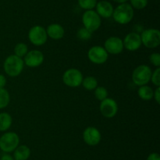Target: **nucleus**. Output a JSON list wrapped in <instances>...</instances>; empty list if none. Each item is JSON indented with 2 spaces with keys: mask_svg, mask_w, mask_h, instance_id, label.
I'll return each instance as SVG.
<instances>
[{
  "mask_svg": "<svg viewBox=\"0 0 160 160\" xmlns=\"http://www.w3.org/2000/svg\"><path fill=\"white\" fill-rule=\"evenodd\" d=\"M134 16V9L128 3L119 4L114 8L112 18L119 24L125 25L133 20Z\"/></svg>",
  "mask_w": 160,
  "mask_h": 160,
  "instance_id": "nucleus-1",
  "label": "nucleus"
},
{
  "mask_svg": "<svg viewBox=\"0 0 160 160\" xmlns=\"http://www.w3.org/2000/svg\"><path fill=\"white\" fill-rule=\"evenodd\" d=\"M24 67L23 58H20L16 55H9L3 63V69L5 73L9 76L17 77L22 73Z\"/></svg>",
  "mask_w": 160,
  "mask_h": 160,
  "instance_id": "nucleus-2",
  "label": "nucleus"
},
{
  "mask_svg": "<svg viewBox=\"0 0 160 160\" xmlns=\"http://www.w3.org/2000/svg\"><path fill=\"white\" fill-rule=\"evenodd\" d=\"M151 67L146 64H141L134 69L132 72V81L136 86H142L148 85L152 75Z\"/></svg>",
  "mask_w": 160,
  "mask_h": 160,
  "instance_id": "nucleus-3",
  "label": "nucleus"
},
{
  "mask_svg": "<svg viewBox=\"0 0 160 160\" xmlns=\"http://www.w3.org/2000/svg\"><path fill=\"white\" fill-rule=\"evenodd\" d=\"M20 144L19 135L15 132H6L0 136V149L4 153H11Z\"/></svg>",
  "mask_w": 160,
  "mask_h": 160,
  "instance_id": "nucleus-4",
  "label": "nucleus"
},
{
  "mask_svg": "<svg viewBox=\"0 0 160 160\" xmlns=\"http://www.w3.org/2000/svg\"><path fill=\"white\" fill-rule=\"evenodd\" d=\"M141 35L142 45L146 48L154 49L160 45V31L156 28H148L142 31Z\"/></svg>",
  "mask_w": 160,
  "mask_h": 160,
  "instance_id": "nucleus-5",
  "label": "nucleus"
},
{
  "mask_svg": "<svg viewBox=\"0 0 160 160\" xmlns=\"http://www.w3.org/2000/svg\"><path fill=\"white\" fill-rule=\"evenodd\" d=\"M82 24L84 28H87L88 31L93 33L100 28L102 19L94 9L85 10L82 15Z\"/></svg>",
  "mask_w": 160,
  "mask_h": 160,
  "instance_id": "nucleus-6",
  "label": "nucleus"
},
{
  "mask_svg": "<svg viewBox=\"0 0 160 160\" xmlns=\"http://www.w3.org/2000/svg\"><path fill=\"white\" fill-rule=\"evenodd\" d=\"M84 78L83 74L78 68L71 67L65 71L62 75V82L66 86L71 88H77L82 83Z\"/></svg>",
  "mask_w": 160,
  "mask_h": 160,
  "instance_id": "nucleus-7",
  "label": "nucleus"
},
{
  "mask_svg": "<svg viewBox=\"0 0 160 160\" xmlns=\"http://www.w3.org/2000/svg\"><path fill=\"white\" fill-rule=\"evenodd\" d=\"M28 39L36 46H41L46 43L48 40L46 30L41 25L33 26L28 32Z\"/></svg>",
  "mask_w": 160,
  "mask_h": 160,
  "instance_id": "nucleus-8",
  "label": "nucleus"
},
{
  "mask_svg": "<svg viewBox=\"0 0 160 160\" xmlns=\"http://www.w3.org/2000/svg\"><path fill=\"white\" fill-rule=\"evenodd\" d=\"M88 57L92 63L95 64H102L107 61L109 53L101 45H94L88 51Z\"/></svg>",
  "mask_w": 160,
  "mask_h": 160,
  "instance_id": "nucleus-9",
  "label": "nucleus"
},
{
  "mask_svg": "<svg viewBox=\"0 0 160 160\" xmlns=\"http://www.w3.org/2000/svg\"><path fill=\"white\" fill-rule=\"evenodd\" d=\"M100 112L107 119H112L118 112V104L114 99L107 97L105 100L100 101Z\"/></svg>",
  "mask_w": 160,
  "mask_h": 160,
  "instance_id": "nucleus-10",
  "label": "nucleus"
},
{
  "mask_svg": "<svg viewBox=\"0 0 160 160\" xmlns=\"http://www.w3.org/2000/svg\"><path fill=\"white\" fill-rule=\"evenodd\" d=\"M104 48L109 54H120L124 50L123 39L117 36H111L105 41Z\"/></svg>",
  "mask_w": 160,
  "mask_h": 160,
  "instance_id": "nucleus-11",
  "label": "nucleus"
},
{
  "mask_svg": "<svg viewBox=\"0 0 160 160\" xmlns=\"http://www.w3.org/2000/svg\"><path fill=\"white\" fill-rule=\"evenodd\" d=\"M83 140L84 143L89 146H96L102 140L101 132L94 126H88L83 131Z\"/></svg>",
  "mask_w": 160,
  "mask_h": 160,
  "instance_id": "nucleus-12",
  "label": "nucleus"
},
{
  "mask_svg": "<svg viewBox=\"0 0 160 160\" xmlns=\"http://www.w3.org/2000/svg\"><path fill=\"white\" fill-rule=\"evenodd\" d=\"M23 63L29 67H38L42 65L45 60L43 53L38 50H32L28 52L23 57Z\"/></svg>",
  "mask_w": 160,
  "mask_h": 160,
  "instance_id": "nucleus-13",
  "label": "nucleus"
},
{
  "mask_svg": "<svg viewBox=\"0 0 160 160\" xmlns=\"http://www.w3.org/2000/svg\"><path fill=\"white\" fill-rule=\"evenodd\" d=\"M123 43L124 49L128 51H137L142 45L141 35L137 32L128 33L123 39Z\"/></svg>",
  "mask_w": 160,
  "mask_h": 160,
  "instance_id": "nucleus-14",
  "label": "nucleus"
},
{
  "mask_svg": "<svg viewBox=\"0 0 160 160\" xmlns=\"http://www.w3.org/2000/svg\"><path fill=\"white\" fill-rule=\"evenodd\" d=\"M95 8L96 13L101 18L102 17V18L108 19L112 16L114 8L112 3H109V1L102 0V1L97 2V4Z\"/></svg>",
  "mask_w": 160,
  "mask_h": 160,
  "instance_id": "nucleus-15",
  "label": "nucleus"
},
{
  "mask_svg": "<svg viewBox=\"0 0 160 160\" xmlns=\"http://www.w3.org/2000/svg\"><path fill=\"white\" fill-rule=\"evenodd\" d=\"M45 30H46L48 38L54 39V40H59L62 39L65 35V30L63 27L57 23L51 24L47 27Z\"/></svg>",
  "mask_w": 160,
  "mask_h": 160,
  "instance_id": "nucleus-16",
  "label": "nucleus"
},
{
  "mask_svg": "<svg viewBox=\"0 0 160 160\" xmlns=\"http://www.w3.org/2000/svg\"><path fill=\"white\" fill-rule=\"evenodd\" d=\"M31 149L26 144H19L18 147L13 151L14 160H28L31 156Z\"/></svg>",
  "mask_w": 160,
  "mask_h": 160,
  "instance_id": "nucleus-17",
  "label": "nucleus"
},
{
  "mask_svg": "<svg viewBox=\"0 0 160 160\" xmlns=\"http://www.w3.org/2000/svg\"><path fill=\"white\" fill-rule=\"evenodd\" d=\"M153 94H154V90L151 86H148V85L139 86L138 90V95L142 100L148 101V100H152Z\"/></svg>",
  "mask_w": 160,
  "mask_h": 160,
  "instance_id": "nucleus-18",
  "label": "nucleus"
},
{
  "mask_svg": "<svg viewBox=\"0 0 160 160\" xmlns=\"http://www.w3.org/2000/svg\"><path fill=\"white\" fill-rule=\"evenodd\" d=\"M12 123V118L9 113H0V132H6L11 127Z\"/></svg>",
  "mask_w": 160,
  "mask_h": 160,
  "instance_id": "nucleus-19",
  "label": "nucleus"
},
{
  "mask_svg": "<svg viewBox=\"0 0 160 160\" xmlns=\"http://www.w3.org/2000/svg\"><path fill=\"white\" fill-rule=\"evenodd\" d=\"M81 85L87 90H95V88L98 86V80L94 76H87L83 78Z\"/></svg>",
  "mask_w": 160,
  "mask_h": 160,
  "instance_id": "nucleus-20",
  "label": "nucleus"
},
{
  "mask_svg": "<svg viewBox=\"0 0 160 160\" xmlns=\"http://www.w3.org/2000/svg\"><path fill=\"white\" fill-rule=\"evenodd\" d=\"M10 102V95L9 91L5 88L0 89V109L6 108Z\"/></svg>",
  "mask_w": 160,
  "mask_h": 160,
  "instance_id": "nucleus-21",
  "label": "nucleus"
},
{
  "mask_svg": "<svg viewBox=\"0 0 160 160\" xmlns=\"http://www.w3.org/2000/svg\"><path fill=\"white\" fill-rule=\"evenodd\" d=\"M13 51L14 55L20 58H23L29 50H28V46L27 44L23 42H19L15 45Z\"/></svg>",
  "mask_w": 160,
  "mask_h": 160,
  "instance_id": "nucleus-22",
  "label": "nucleus"
},
{
  "mask_svg": "<svg viewBox=\"0 0 160 160\" xmlns=\"http://www.w3.org/2000/svg\"><path fill=\"white\" fill-rule=\"evenodd\" d=\"M78 5L84 10H90L95 9L97 4V0H78Z\"/></svg>",
  "mask_w": 160,
  "mask_h": 160,
  "instance_id": "nucleus-23",
  "label": "nucleus"
},
{
  "mask_svg": "<svg viewBox=\"0 0 160 160\" xmlns=\"http://www.w3.org/2000/svg\"><path fill=\"white\" fill-rule=\"evenodd\" d=\"M95 97L99 101L105 100L108 97V90L104 86H97L95 89Z\"/></svg>",
  "mask_w": 160,
  "mask_h": 160,
  "instance_id": "nucleus-24",
  "label": "nucleus"
},
{
  "mask_svg": "<svg viewBox=\"0 0 160 160\" xmlns=\"http://www.w3.org/2000/svg\"><path fill=\"white\" fill-rule=\"evenodd\" d=\"M92 32H91L90 31H88L87 28H84V27L80 28L78 31V32H77V37L82 41L89 40L92 38Z\"/></svg>",
  "mask_w": 160,
  "mask_h": 160,
  "instance_id": "nucleus-25",
  "label": "nucleus"
},
{
  "mask_svg": "<svg viewBox=\"0 0 160 160\" xmlns=\"http://www.w3.org/2000/svg\"><path fill=\"white\" fill-rule=\"evenodd\" d=\"M148 0H130V5L133 9H143L148 6Z\"/></svg>",
  "mask_w": 160,
  "mask_h": 160,
  "instance_id": "nucleus-26",
  "label": "nucleus"
},
{
  "mask_svg": "<svg viewBox=\"0 0 160 160\" xmlns=\"http://www.w3.org/2000/svg\"><path fill=\"white\" fill-rule=\"evenodd\" d=\"M150 82L156 87L160 86V67H156V70L152 72Z\"/></svg>",
  "mask_w": 160,
  "mask_h": 160,
  "instance_id": "nucleus-27",
  "label": "nucleus"
},
{
  "mask_svg": "<svg viewBox=\"0 0 160 160\" xmlns=\"http://www.w3.org/2000/svg\"><path fill=\"white\" fill-rule=\"evenodd\" d=\"M149 61L153 66L156 67H160V54L159 53H152L149 56Z\"/></svg>",
  "mask_w": 160,
  "mask_h": 160,
  "instance_id": "nucleus-28",
  "label": "nucleus"
},
{
  "mask_svg": "<svg viewBox=\"0 0 160 160\" xmlns=\"http://www.w3.org/2000/svg\"><path fill=\"white\" fill-rule=\"evenodd\" d=\"M153 98L156 100L158 104H160V86L156 87V89L154 90V94H153Z\"/></svg>",
  "mask_w": 160,
  "mask_h": 160,
  "instance_id": "nucleus-29",
  "label": "nucleus"
},
{
  "mask_svg": "<svg viewBox=\"0 0 160 160\" xmlns=\"http://www.w3.org/2000/svg\"><path fill=\"white\" fill-rule=\"evenodd\" d=\"M146 160H160V155L157 152H152L147 157Z\"/></svg>",
  "mask_w": 160,
  "mask_h": 160,
  "instance_id": "nucleus-30",
  "label": "nucleus"
},
{
  "mask_svg": "<svg viewBox=\"0 0 160 160\" xmlns=\"http://www.w3.org/2000/svg\"><path fill=\"white\" fill-rule=\"evenodd\" d=\"M6 85V78L4 75L0 74V89L5 88Z\"/></svg>",
  "mask_w": 160,
  "mask_h": 160,
  "instance_id": "nucleus-31",
  "label": "nucleus"
},
{
  "mask_svg": "<svg viewBox=\"0 0 160 160\" xmlns=\"http://www.w3.org/2000/svg\"><path fill=\"white\" fill-rule=\"evenodd\" d=\"M0 160H14V158L9 153H4L0 158Z\"/></svg>",
  "mask_w": 160,
  "mask_h": 160,
  "instance_id": "nucleus-32",
  "label": "nucleus"
},
{
  "mask_svg": "<svg viewBox=\"0 0 160 160\" xmlns=\"http://www.w3.org/2000/svg\"><path fill=\"white\" fill-rule=\"evenodd\" d=\"M113 2L115 3H118V4H122V3H128L129 0H112Z\"/></svg>",
  "mask_w": 160,
  "mask_h": 160,
  "instance_id": "nucleus-33",
  "label": "nucleus"
}]
</instances>
